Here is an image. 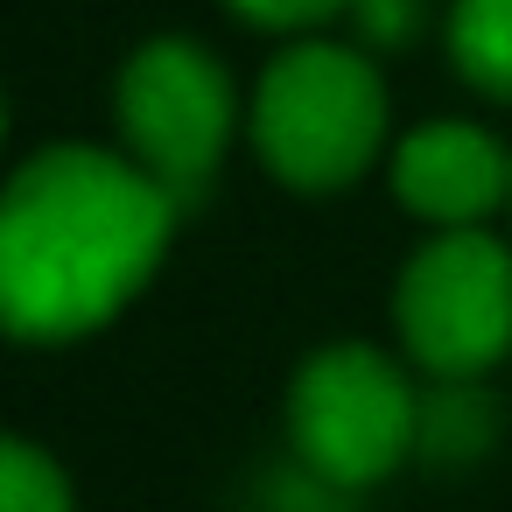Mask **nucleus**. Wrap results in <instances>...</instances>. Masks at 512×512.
Here are the masks:
<instances>
[{"mask_svg": "<svg viewBox=\"0 0 512 512\" xmlns=\"http://www.w3.org/2000/svg\"><path fill=\"white\" fill-rule=\"evenodd\" d=\"M0 512H78L64 463L36 442L8 435L0 442Z\"/></svg>", "mask_w": 512, "mask_h": 512, "instance_id": "9", "label": "nucleus"}, {"mask_svg": "<svg viewBox=\"0 0 512 512\" xmlns=\"http://www.w3.org/2000/svg\"><path fill=\"white\" fill-rule=\"evenodd\" d=\"M400 351L428 379H484L512 351V246L484 225H456L414 246L393 281Z\"/></svg>", "mask_w": 512, "mask_h": 512, "instance_id": "4", "label": "nucleus"}, {"mask_svg": "<svg viewBox=\"0 0 512 512\" xmlns=\"http://www.w3.org/2000/svg\"><path fill=\"white\" fill-rule=\"evenodd\" d=\"M225 8L253 29H274V36H316L323 22H337L351 0H225Z\"/></svg>", "mask_w": 512, "mask_h": 512, "instance_id": "11", "label": "nucleus"}, {"mask_svg": "<svg viewBox=\"0 0 512 512\" xmlns=\"http://www.w3.org/2000/svg\"><path fill=\"white\" fill-rule=\"evenodd\" d=\"M344 15H351L365 50H407L428 22V0H351Z\"/></svg>", "mask_w": 512, "mask_h": 512, "instance_id": "10", "label": "nucleus"}, {"mask_svg": "<svg viewBox=\"0 0 512 512\" xmlns=\"http://www.w3.org/2000/svg\"><path fill=\"white\" fill-rule=\"evenodd\" d=\"M113 113H120V141L127 155L183 204L197 197L232 134H239V92L232 71L197 43V36H155L120 64L113 85Z\"/></svg>", "mask_w": 512, "mask_h": 512, "instance_id": "5", "label": "nucleus"}, {"mask_svg": "<svg viewBox=\"0 0 512 512\" xmlns=\"http://www.w3.org/2000/svg\"><path fill=\"white\" fill-rule=\"evenodd\" d=\"M288 442L323 484L372 491L421 456V393L379 344H323L288 386Z\"/></svg>", "mask_w": 512, "mask_h": 512, "instance_id": "3", "label": "nucleus"}, {"mask_svg": "<svg viewBox=\"0 0 512 512\" xmlns=\"http://www.w3.org/2000/svg\"><path fill=\"white\" fill-rule=\"evenodd\" d=\"M442 36H449L456 78L512 106V0H449Z\"/></svg>", "mask_w": 512, "mask_h": 512, "instance_id": "7", "label": "nucleus"}, {"mask_svg": "<svg viewBox=\"0 0 512 512\" xmlns=\"http://www.w3.org/2000/svg\"><path fill=\"white\" fill-rule=\"evenodd\" d=\"M176 197L113 148H36L0 197V316L29 344L113 323L169 260Z\"/></svg>", "mask_w": 512, "mask_h": 512, "instance_id": "1", "label": "nucleus"}, {"mask_svg": "<svg viewBox=\"0 0 512 512\" xmlns=\"http://www.w3.org/2000/svg\"><path fill=\"white\" fill-rule=\"evenodd\" d=\"M393 197L435 225H484L491 211H512V148L477 120H421L393 141Z\"/></svg>", "mask_w": 512, "mask_h": 512, "instance_id": "6", "label": "nucleus"}, {"mask_svg": "<svg viewBox=\"0 0 512 512\" xmlns=\"http://www.w3.org/2000/svg\"><path fill=\"white\" fill-rule=\"evenodd\" d=\"M491 442V400L477 379H435L421 393V456L435 463H477Z\"/></svg>", "mask_w": 512, "mask_h": 512, "instance_id": "8", "label": "nucleus"}, {"mask_svg": "<svg viewBox=\"0 0 512 512\" xmlns=\"http://www.w3.org/2000/svg\"><path fill=\"white\" fill-rule=\"evenodd\" d=\"M253 155L274 183L295 197H337L372 176L393 134L386 78L365 43L337 36H295L253 85L246 106Z\"/></svg>", "mask_w": 512, "mask_h": 512, "instance_id": "2", "label": "nucleus"}]
</instances>
